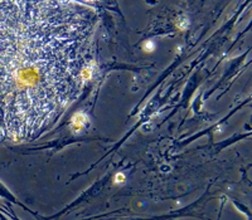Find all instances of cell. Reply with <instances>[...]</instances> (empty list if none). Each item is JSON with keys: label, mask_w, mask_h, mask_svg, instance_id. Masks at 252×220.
<instances>
[{"label": "cell", "mask_w": 252, "mask_h": 220, "mask_svg": "<svg viewBox=\"0 0 252 220\" xmlns=\"http://www.w3.org/2000/svg\"><path fill=\"white\" fill-rule=\"evenodd\" d=\"M64 1H0V137L43 130L91 78L93 18Z\"/></svg>", "instance_id": "6da1fadb"}, {"label": "cell", "mask_w": 252, "mask_h": 220, "mask_svg": "<svg viewBox=\"0 0 252 220\" xmlns=\"http://www.w3.org/2000/svg\"><path fill=\"white\" fill-rule=\"evenodd\" d=\"M124 180H125V176H124V174H117L115 176V182H124Z\"/></svg>", "instance_id": "7a4b0ae2"}]
</instances>
